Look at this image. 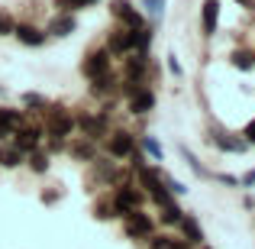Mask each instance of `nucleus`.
<instances>
[{"instance_id": "nucleus-16", "label": "nucleus", "mask_w": 255, "mask_h": 249, "mask_svg": "<svg viewBox=\"0 0 255 249\" xmlns=\"http://www.w3.org/2000/svg\"><path fill=\"white\" fill-rule=\"evenodd\" d=\"M19 162H23V152H19L16 146H0V165L13 168V165H19Z\"/></svg>"}, {"instance_id": "nucleus-6", "label": "nucleus", "mask_w": 255, "mask_h": 249, "mask_svg": "<svg viewBox=\"0 0 255 249\" xmlns=\"http://www.w3.org/2000/svg\"><path fill=\"white\" fill-rule=\"evenodd\" d=\"M139 181L149 188V194H152V198H155L162 207H165V204H171V201H168V191H165V185H162V178H158L152 168H139Z\"/></svg>"}, {"instance_id": "nucleus-8", "label": "nucleus", "mask_w": 255, "mask_h": 249, "mask_svg": "<svg viewBox=\"0 0 255 249\" xmlns=\"http://www.w3.org/2000/svg\"><path fill=\"white\" fill-rule=\"evenodd\" d=\"M81 126H84V136L91 139V143H97V139L107 136V117L104 113H87V117H81Z\"/></svg>"}, {"instance_id": "nucleus-14", "label": "nucleus", "mask_w": 255, "mask_h": 249, "mask_svg": "<svg viewBox=\"0 0 255 249\" xmlns=\"http://www.w3.org/2000/svg\"><path fill=\"white\" fill-rule=\"evenodd\" d=\"M217 13H220V3L207 0L204 3V32H217Z\"/></svg>"}, {"instance_id": "nucleus-17", "label": "nucleus", "mask_w": 255, "mask_h": 249, "mask_svg": "<svg viewBox=\"0 0 255 249\" xmlns=\"http://www.w3.org/2000/svg\"><path fill=\"white\" fill-rule=\"evenodd\" d=\"M132 110H136V113H145V110H152V94L149 91H145V87H139V91L136 94H132Z\"/></svg>"}, {"instance_id": "nucleus-10", "label": "nucleus", "mask_w": 255, "mask_h": 249, "mask_svg": "<svg viewBox=\"0 0 255 249\" xmlns=\"http://www.w3.org/2000/svg\"><path fill=\"white\" fill-rule=\"evenodd\" d=\"M110 152L117 159H132V136L126 130L113 133V136H110Z\"/></svg>"}, {"instance_id": "nucleus-4", "label": "nucleus", "mask_w": 255, "mask_h": 249, "mask_svg": "<svg viewBox=\"0 0 255 249\" xmlns=\"http://www.w3.org/2000/svg\"><path fill=\"white\" fill-rule=\"evenodd\" d=\"M84 75L91 78V81H100V78H110V58H107V52H91L84 62Z\"/></svg>"}, {"instance_id": "nucleus-18", "label": "nucleus", "mask_w": 255, "mask_h": 249, "mask_svg": "<svg viewBox=\"0 0 255 249\" xmlns=\"http://www.w3.org/2000/svg\"><path fill=\"white\" fill-rule=\"evenodd\" d=\"M152 243H149V249H187L181 240H174V237H149Z\"/></svg>"}, {"instance_id": "nucleus-1", "label": "nucleus", "mask_w": 255, "mask_h": 249, "mask_svg": "<svg viewBox=\"0 0 255 249\" xmlns=\"http://www.w3.org/2000/svg\"><path fill=\"white\" fill-rule=\"evenodd\" d=\"M45 126H49L52 146H65V136H71V130H75V120H71V113L62 110V107H49Z\"/></svg>"}, {"instance_id": "nucleus-2", "label": "nucleus", "mask_w": 255, "mask_h": 249, "mask_svg": "<svg viewBox=\"0 0 255 249\" xmlns=\"http://www.w3.org/2000/svg\"><path fill=\"white\" fill-rule=\"evenodd\" d=\"M110 204H113V211H117L120 217H129V214L139 211V204H142V194H139L132 185H120Z\"/></svg>"}, {"instance_id": "nucleus-13", "label": "nucleus", "mask_w": 255, "mask_h": 249, "mask_svg": "<svg viewBox=\"0 0 255 249\" xmlns=\"http://www.w3.org/2000/svg\"><path fill=\"white\" fill-rule=\"evenodd\" d=\"M13 136H16V143H13V146H16L19 152L36 149V143H39V130H16Z\"/></svg>"}, {"instance_id": "nucleus-20", "label": "nucleus", "mask_w": 255, "mask_h": 249, "mask_svg": "<svg viewBox=\"0 0 255 249\" xmlns=\"http://www.w3.org/2000/svg\"><path fill=\"white\" fill-rule=\"evenodd\" d=\"M71 26H75V19H71V16H58V19H52L49 29L55 32V36H65V32H71Z\"/></svg>"}, {"instance_id": "nucleus-23", "label": "nucleus", "mask_w": 255, "mask_h": 249, "mask_svg": "<svg viewBox=\"0 0 255 249\" xmlns=\"http://www.w3.org/2000/svg\"><path fill=\"white\" fill-rule=\"evenodd\" d=\"M0 32H13V23L3 16V13H0Z\"/></svg>"}, {"instance_id": "nucleus-24", "label": "nucleus", "mask_w": 255, "mask_h": 249, "mask_svg": "<svg viewBox=\"0 0 255 249\" xmlns=\"http://www.w3.org/2000/svg\"><path fill=\"white\" fill-rule=\"evenodd\" d=\"M68 6H87V3H97V0H65Z\"/></svg>"}, {"instance_id": "nucleus-19", "label": "nucleus", "mask_w": 255, "mask_h": 249, "mask_svg": "<svg viewBox=\"0 0 255 249\" xmlns=\"http://www.w3.org/2000/svg\"><path fill=\"white\" fill-rule=\"evenodd\" d=\"M13 32H16V36L23 39L26 45H39V42H42V36H39V32L32 29V26H16V29H13Z\"/></svg>"}, {"instance_id": "nucleus-11", "label": "nucleus", "mask_w": 255, "mask_h": 249, "mask_svg": "<svg viewBox=\"0 0 255 249\" xmlns=\"http://www.w3.org/2000/svg\"><path fill=\"white\" fill-rule=\"evenodd\" d=\"M23 130V113L19 110H0V136H13Z\"/></svg>"}, {"instance_id": "nucleus-22", "label": "nucleus", "mask_w": 255, "mask_h": 249, "mask_svg": "<svg viewBox=\"0 0 255 249\" xmlns=\"http://www.w3.org/2000/svg\"><path fill=\"white\" fill-rule=\"evenodd\" d=\"M32 168H36V172H45V168H49V156H42V152H32Z\"/></svg>"}, {"instance_id": "nucleus-12", "label": "nucleus", "mask_w": 255, "mask_h": 249, "mask_svg": "<svg viewBox=\"0 0 255 249\" xmlns=\"http://www.w3.org/2000/svg\"><path fill=\"white\" fill-rule=\"evenodd\" d=\"M71 152L78 159H84V162H94L97 159V143H91L87 136H78V139H71Z\"/></svg>"}, {"instance_id": "nucleus-3", "label": "nucleus", "mask_w": 255, "mask_h": 249, "mask_svg": "<svg viewBox=\"0 0 255 249\" xmlns=\"http://www.w3.org/2000/svg\"><path fill=\"white\" fill-rule=\"evenodd\" d=\"M152 230H155V224H152L149 214L136 211V214H129V217H126V233H129L132 240H149Z\"/></svg>"}, {"instance_id": "nucleus-5", "label": "nucleus", "mask_w": 255, "mask_h": 249, "mask_svg": "<svg viewBox=\"0 0 255 249\" xmlns=\"http://www.w3.org/2000/svg\"><path fill=\"white\" fill-rule=\"evenodd\" d=\"M145 71H149V58H145L142 52H139V55H132V58H126L123 75H126V81H129V84L142 87V81H145Z\"/></svg>"}, {"instance_id": "nucleus-7", "label": "nucleus", "mask_w": 255, "mask_h": 249, "mask_svg": "<svg viewBox=\"0 0 255 249\" xmlns=\"http://www.w3.org/2000/svg\"><path fill=\"white\" fill-rule=\"evenodd\" d=\"M136 49V32L132 29H117V32H110V52L113 55H126V52H132Z\"/></svg>"}, {"instance_id": "nucleus-9", "label": "nucleus", "mask_w": 255, "mask_h": 249, "mask_svg": "<svg viewBox=\"0 0 255 249\" xmlns=\"http://www.w3.org/2000/svg\"><path fill=\"white\" fill-rule=\"evenodd\" d=\"M113 16H117V19H123V23H126V29H132V32L145 29V26H142V16H139V13L132 10V6L126 3V0H117V3H113Z\"/></svg>"}, {"instance_id": "nucleus-25", "label": "nucleus", "mask_w": 255, "mask_h": 249, "mask_svg": "<svg viewBox=\"0 0 255 249\" xmlns=\"http://www.w3.org/2000/svg\"><path fill=\"white\" fill-rule=\"evenodd\" d=\"M249 139H255V123H252V126H249Z\"/></svg>"}, {"instance_id": "nucleus-21", "label": "nucleus", "mask_w": 255, "mask_h": 249, "mask_svg": "<svg viewBox=\"0 0 255 249\" xmlns=\"http://www.w3.org/2000/svg\"><path fill=\"white\" fill-rule=\"evenodd\" d=\"M94 214H97L100 220H110L117 211H113V204H110V201H97V204H94Z\"/></svg>"}, {"instance_id": "nucleus-15", "label": "nucleus", "mask_w": 255, "mask_h": 249, "mask_svg": "<svg viewBox=\"0 0 255 249\" xmlns=\"http://www.w3.org/2000/svg\"><path fill=\"white\" fill-rule=\"evenodd\" d=\"M181 224V230H184V237H187V243H200L204 240V233H200V227H197V220H191V217H181L178 220Z\"/></svg>"}]
</instances>
